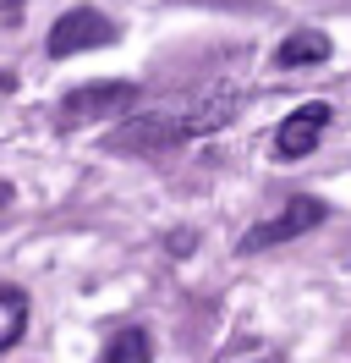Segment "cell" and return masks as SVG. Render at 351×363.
Masks as SVG:
<instances>
[{"label": "cell", "instance_id": "cell-4", "mask_svg": "<svg viewBox=\"0 0 351 363\" xmlns=\"http://www.w3.org/2000/svg\"><path fill=\"white\" fill-rule=\"evenodd\" d=\"M137 99V83H88V89L66 94V116L71 121H99V116H127Z\"/></svg>", "mask_w": 351, "mask_h": 363}, {"label": "cell", "instance_id": "cell-9", "mask_svg": "<svg viewBox=\"0 0 351 363\" xmlns=\"http://www.w3.org/2000/svg\"><path fill=\"white\" fill-rule=\"evenodd\" d=\"M0 204H11V187H6V182H0Z\"/></svg>", "mask_w": 351, "mask_h": 363}, {"label": "cell", "instance_id": "cell-1", "mask_svg": "<svg viewBox=\"0 0 351 363\" xmlns=\"http://www.w3.org/2000/svg\"><path fill=\"white\" fill-rule=\"evenodd\" d=\"M329 204L324 199H291V204L275 215V220H263V226H253L247 237H241V253H263V248H280V242H291V237H302V231L324 226Z\"/></svg>", "mask_w": 351, "mask_h": 363}, {"label": "cell", "instance_id": "cell-2", "mask_svg": "<svg viewBox=\"0 0 351 363\" xmlns=\"http://www.w3.org/2000/svg\"><path fill=\"white\" fill-rule=\"evenodd\" d=\"M110 39H115V28H110L105 11H93V6H77V11H66L61 23L50 28V55H77V50L110 45Z\"/></svg>", "mask_w": 351, "mask_h": 363}, {"label": "cell", "instance_id": "cell-7", "mask_svg": "<svg viewBox=\"0 0 351 363\" xmlns=\"http://www.w3.org/2000/svg\"><path fill=\"white\" fill-rule=\"evenodd\" d=\"M22 330H28V297L11 292V286H0V352L17 347Z\"/></svg>", "mask_w": 351, "mask_h": 363}, {"label": "cell", "instance_id": "cell-3", "mask_svg": "<svg viewBox=\"0 0 351 363\" xmlns=\"http://www.w3.org/2000/svg\"><path fill=\"white\" fill-rule=\"evenodd\" d=\"M329 127V105L324 99H313V105H297V111L280 121V133H275V155L280 160H302L318 149V138Z\"/></svg>", "mask_w": 351, "mask_h": 363}, {"label": "cell", "instance_id": "cell-5", "mask_svg": "<svg viewBox=\"0 0 351 363\" xmlns=\"http://www.w3.org/2000/svg\"><path fill=\"white\" fill-rule=\"evenodd\" d=\"M176 138H187V121L181 116H143V121H127L121 133L110 138V149H132V155H154V149H171Z\"/></svg>", "mask_w": 351, "mask_h": 363}, {"label": "cell", "instance_id": "cell-8", "mask_svg": "<svg viewBox=\"0 0 351 363\" xmlns=\"http://www.w3.org/2000/svg\"><path fill=\"white\" fill-rule=\"evenodd\" d=\"M105 363H154V347L143 330H115L105 347Z\"/></svg>", "mask_w": 351, "mask_h": 363}, {"label": "cell", "instance_id": "cell-6", "mask_svg": "<svg viewBox=\"0 0 351 363\" xmlns=\"http://www.w3.org/2000/svg\"><path fill=\"white\" fill-rule=\"evenodd\" d=\"M275 61H280V67H318V61H329V39H324V33H313V28H302V33L280 39Z\"/></svg>", "mask_w": 351, "mask_h": 363}]
</instances>
